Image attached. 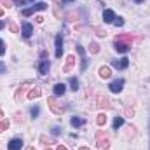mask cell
<instances>
[{
  "mask_svg": "<svg viewBox=\"0 0 150 150\" xmlns=\"http://www.w3.org/2000/svg\"><path fill=\"white\" fill-rule=\"evenodd\" d=\"M127 65H129V59L127 58H120L119 61H113V67L117 70H124V68H127Z\"/></svg>",
  "mask_w": 150,
  "mask_h": 150,
  "instance_id": "30bf717a",
  "label": "cell"
},
{
  "mask_svg": "<svg viewBox=\"0 0 150 150\" xmlns=\"http://www.w3.org/2000/svg\"><path fill=\"white\" fill-rule=\"evenodd\" d=\"M122 124H124V119H122V117H115V119H113V129L120 127Z\"/></svg>",
  "mask_w": 150,
  "mask_h": 150,
  "instance_id": "44dd1931",
  "label": "cell"
},
{
  "mask_svg": "<svg viewBox=\"0 0 150 150\" xmlns=\"http://www.w3.org/2000/svg\"><path fill=\"white\" fill-rule=\"evenodd\" d=\"M4 26H5V23H4V21H0V28H4Z\"/></svg>",
  "mask_w": 150,
  "mask_h": 150,
  "instance_id": "d590c367",
  "label": "cell"
},
{
  "mask_svg": "<svg viewBox=\"0 0 150 150\" xmlns=\"http://www.w3.org/2000/svg\"><path fill=\"white\" fill-rule=\"evenodd\" d=\"M4 72H5V65L0 61V74H4Z\"/></svg>",
  "mask_w": 150,
  "mask_h": 150,
  "instance_id": "836d02e7",
  "label": "cell"
},
{
  "mask_svg": "<svg viewBox=\"0 0 150 150\" xmlns=\"http://www.w3.org/2000/svg\"><path fill=\"white\" fill-rule=\"evenodd\" d=\"M65 91H67V86H65V84H56V86H54V94H56V96H63Z\"/></svg>",
  "mask_w": 150,
  "mask_h": 150,
  "instance_id": "9a60e30c",
  "label": "cell"
},
{
  "mask_svg": "<svg viewBox=\"0 0 150 150\" xmlns=\"http://www.w3.org/2000/svg\"><path fill=\"white\" fill-rule=\"evenodd\" d=\"M61 54H63V37L61 33H58L56 35V58H61Z\"/></svg>",
  "mask_w": 150,
  "mask_h": 150,
  "instance_id": "8992f818",
  "label": "cell"
},
{
  "mask_svg": "<svg viewBox=\"0 0 150 150\" xmlns=\"http://www.w3.org/2000/svg\"><path fill=\"white\" fill-rule=\"evenodd\" d=\"M70 122H72V126H74V127H80V126H84V124H86V120H84V119H80V117H72V120H70Z\"/></svg>",
  "mask_w": 150,
  "mask_h": 150,
  "instance_id": "ac0fdd59",
  "label": "cell"
},
{
  "mask_svg": "<svg viewBox=\"0 0 150 150\" xmlns=\"http://www.w3.org/2000/svg\"><path fill=\"white\" fill-rule=\"evenodd\" d=\"M70 86H72L74 91H77V89H79V80H77V79H70Z\"/></svg>",
  "mask_w": 150,
  "mask_h": 150,
  "instance_id": "d4e9b609",
  "label": "cell"
},
{
  "mask_svg": "<svg viewBox=\"0 0 150 150\" xmlns=\"http://www.w3.org/2000/svg\"><path fill=\"white\" fill-rule=\"evenodd\" d=\"M94 32H96L100 37H105V35H107V32H105V30H101V28H94Z\"/></svg>",
  "mask_w": 150,
  "mask_h": 150,
  "instance_id": "484cf974",
  "label": "cell"
},
{
  "mask_svg": "<svg viewBox=\"0 0 150 150\" xmlns=\"http://www.w3.org/2000/svg\"><path fill=\"white\" fill-rule=\"evenodd\" d=\"M96 143H98L100 149H103V150L110 149V142H108V138H107V134L103 131H98L96 133Z\"/></svg>",
  "mask_w": 150,
  "mask_h": 150,
  "instance_id": "7a4b0ae2",
  "label": "cell"
},
{
  "mask_svg": "<svg viewBox=\"0 0 150 150\" xmlns=\"http://www.w3.org/2000/svg\"><path fill=\"white\" fill-rule=\"evenodd\" d=\"M56 150H67V147H65V145H58V149Z\"/></svg>",
  "mask_w": 150,
  "mask_h": 150,
  "instance_id": "e575fe53",
  "label": "cell"
},
{
  "mask_svg": "<svg viewBox=\"0 0 150 150\" xmlns=\"http://www.w3.org/2000/svg\"><path fill=\"white\" fill-rule=\"evenodd\" d=\"M44 9H47V4L45 2H38V4H35L32 9H25V11H21V14L23 16H32L33 12H37V11H44Z\"/></svg>",
  "mask_w": 150,
  "mask_h": 150,
  "instance_id": "3957f363",
  "label": "cell"
},
{
  "mask_svg": "<svg viewBox=\"0 0 150 150\" xmlns=\"http://www.w3.org/2000/svg\"><path fill=\"white\" fill-rule=\"evenodd\" d=\"M63 2H75V0H63Z\"/></svg>",
  "mask_w": 150,
  "mask_h": 150,
  "instance_id": "b9f144b4",
  "label": "cell"
},
{
  "mask_svg": "<svg viewBox=\"0 0 150 150\" xmlns=\"http://www.w3.org/2000/svg\"><path fill=\"white\" fill-rule=\"evenodd\" d=\"M74 63H75V56H68V58H67V65L63 67V72H65V74H68V72L72 70Z\"/></svg>",
  "mask_w": 150,
  "mask_h": 150,
  "instance_id": "4fadbf2b",
  "label": "cell"
},
{
  "mask_svg": "<svg viewBox=\"0 0 150 150\" xmlns=\"http://www.w3.org/2000/svg\"><path fill=\"white\" fill-rule=\"evenodd\" d=\"M30 112H32V117H37L38 112H40V108H38V107H33V108H32Z\"/></svg>",
  "mask_w": 150,
  "mask_h": 150,
  "instance_id": "4316f807",
  "label": "cell"
},
{
  "mask_svg": "<svg viewBox=\"0 0 150 150\" xmlns=\"http://www.w3.org/2000/svg\"><path fill=\"white\" fill-rule=\"evenodd\" d=\"M2 117H4V113H2V110H0V119H2Z\"/></svg>",
  "mask_w": 150,
  "mask_h": 150,
  "instance_id": "60d3db41",
  "label": "cell"
},
{
  "mask_svg": "<svg viewBox=\"0 0 150 150\" xmlns=\"http://www.w3.org/2000/svg\"><path fill=\"white\" fill-rule=\"evenodd\" d=\"M25 89H26V87L23 86V87H19V89L16 91V100H21V96H23V93H25Z\"/></svg>",
  "mask_w": 150,
  "mask_h": 150,
  "instance_id": "cb8c5ba5",
  "label": "cell"
},
{
  "mask_svg": "<svg viewBox=\"0 0 150 150\" xmlns=\"http://www.w3.org/2000/svg\"><path fill=\"white\" fill-rule=\"evenodd\" d=\"M2 54H5V45H4V42L0 40V56H2Z\"/></svg>",
  "mask_w": 150,
  "mask_h": 150,
  "instance_id": "4dcf8cb0",
  "label": "cell"
},
{
  "mask_svg": "<svg viewBox=\"0 0 150 150\" xmlns=\"http://www.w3.org/2000/svg\"><path fill=\"white\" fill-rule=\"evenodd\" d=\"M133 113H134V110H133V108H129V107L126 108V115H127V117H131Z\"/></svg>",
  "mask_w": 150,
  "mask_h": 150,
  "instance_id": "1f68e13d",
  "label": "cell"
},
{
  "mask_svg": "<svg viewBox=\"0 0 150 150\" xmlns=\"http://www.w3.org/2000/svg\"><path fill=\"white\" fill-rule=\"evenodd\" d=\"M115 25L117 26H124V19L122 18H115Z\"/></svg>",
  "mask_w": 150,
  "mask_h": 150,
  "instance_id": "83f0119b",
  "label": "cell"
},
{
  "mask_svg": "<svg viewBox=\"0 0 150 150\" xmlns=\"http://www.w3.org/2000/svg\"><path fill=\"white\" fill-rule=\"evenodd\" d=\"M115 42H124V44H129V45H131L133 37H131V35H119V37H115Z\"/></svg>",
  "mask_w": 150,
  "mask_h": 150,
  "instance_id": "2e32d148",
  "label": "cell"
},
{
  "mask_svg": "<svg viewBox=\"0 0 150 150\" xmlns=\"http://www.w3.org/2000/svg\"><path fill=\"white\" fill-rule=\"evenodd\" d=\"M35 0H18V5H25V4H32Z\"/></svg>",
  "mask_w": 150,
  "mask_h": 150,
  "instance_id": "f546056e",
  "label": "cell"
},
{
  "mask_svg": "<svg viewBox=\"0 0 150 150\" xmlns=\"http://www.w3.org/2000/svg\"><path fill=\"white\" fill-rule=\"evenodd\" d=\"M149 129H150V127H149Z\"/></svg>",
  "mask_w": 150,
  "mask_h": 150,
  "instance_id": "ee69618b",
  "label": "cell"
},
{
  "mask_svg": "<svg viewBox=\"0 0 150 150\" xmlns=\"http://www.w3.org/2000/svg\"><path fill=\"white\" fill-rule=\"evenodd\" d=\"M79 150H89V149L87 147H82V149H79Z\"/></svg>",
  "mask_w": 150,
  "mask_h": 150,
  "instance_id": "74e56055",
  "label": "cell"
},
{
  "mask_svg": "<svg viewBox=\"0 0 150 150\" xmlns=\"http://www.w3.org/2000/svg\"><path fill=\"white\" fill-rule=\"evenodd\" d=\"M40 142H42L44 145H52V143H54V140H52V138H47V136H40Z\"/></svg>",
  "mask_w": 150,
  "mask_h": 150,
  "instance_id": "603a6c76",
  "label": "cell"
},
{
  "mask_svg": "<svg viewBox=\"0 0 150 150\" xmlns=\"http://www.w3.org/2000/svg\"><path fill=\"white\" fill-rule=\"evenodd\" d=\"M98 108L100 110H108L110 108V101L105 94H98Z\"/></svg>",
  "mask_w": 150,
  "mask_h": 150,
  "instance_id": "277c9868",
  "label": "cell"
},
{
  "mask_svg": "<svg viewBox=\"0 0 150 150\" xmlns=\"http://www.w3.org/2000/svg\"><path fill=\"white\" fill-rule=\"evenodd\" d=\"M89 51H91L93 54H98V52H100V45H98L96 42H91V45H89Z\"/></svg>",
  "mask_w": 150,
  "mask_h": 150,
  "instance_id": "ffe728a7",
  "label": "cell"
},
{
  "mask_svg": "<svg viewBox=\"0 0 150 150\" xmlns=\"http://www.w3.org/2000/svg\"><path fill=\"white\" fill-rule=\"evenodd\" d=\"M122 86H124V80L122 79H119V80H113V82H110V86H108V89L112 91V93H120L122 91Z\"/></svg>",
  "mask_w": 150,
  "mask_h": 150,
  "instance_id": "5b68a950",
  "label": "cell"
},
{
  "mask_svg": "<svg viewBox=\"0 0 150 150\" xmlns=\"http://www.w3.org/2000/svg\"><path fill=\"white\" fill-rule=\"evenodd\" d=\"M110 75H112V70H110L108 67H101V68H100V77H101V79H108Z\"/></svg>",
  "mask_w": 150,
  "mask_h": 150,
  "instance_id": "e0dca14e",
  "label": "cell"
},
{
  "mask_svg": "<svg viewBox=\"0 0 150 150\" xmlns=\"http://www.w3.org/2000/svg\"><path fill=\"white\" fill-rule=\"evenodd\" d=\"M21 147H23V142H21V138H14V140H11V142H9L7 150H19Z\"/></svg>",
  "mask_w": 150,
  "mask_h": 150,
  "instance_id": "ba28073f",
  "label": "cell"
},
{
  "mask_svg": "<svg viewBox=\"0 0 150 150\" xmlns=\"http://www.w3.org/2000/svg\"><path fill=\"white\" fill-rule=\"evenodd\" d=\"M42 96V89L40 87H33V89H30V93H28V98L30 100H35V98H40Z\"/></svg>",
  "mask_w": 150,
  "mask_h": 150,
  "instance_id": "5bb4252c",
  "label": "cell"
},
{
  "mask_svg": "<svg viewBox=\"0 0 150 150\" xmlns=\"http://www.w3.org/2000/svg\"><path fill=\"white\" fill-rule=\"evenodd\" d=\"M45 150H49V149H45Z\"/></svg>",
  "mask_w": 150,
  "mask_h": 150,
  "instance_id": "7bdbcfd3",
  "label": "cell"
},
{
  "mask_svg": "<svg viewBox=\"0 0 150 150\" xmlns=\"http://www.w3.org/2000/svg\"><path fill=\"white\" fill-rule=\"evenodd\" d=\"M26 150H35V149H33V147H28V149H26Z\"/></svg>",
  "mask_w": 150,
  "mask_h": 150,
  "instance_id": "f35d334b",
  "label": "cell"
},
{
  "mask_svg": "<svg viewBox=\"0 0 150 150\" xmlns=\"http://www.w3.org/2000/svg\"><path fill=\"white\" fill-rule=\"evenodd\" d=\"M49 68H51V63H49V59H42V61L38 63V72H40V75H47Z\"/></svg>",
  "mask_w": 150,
  "mask_h": 150,
  "instance_id": "52a82bcc",
  "label": "cell"
},
{
  "mask_svg": "<svg viewBox=\"0 0 150 150\" xmlns=\"http://www.w3.org/2000/svg\"><path fill=\"white\" fill-rule=\"evenodd\" d=\"M0 16H4V9L2 7H0Z\"/></svg>",
  "mask_w": 150,
  "mask_h": 150,
  "instance_id": "8d00e7d4",
  "label": "cell"
},
{
  "mask_svg": "<svg viewBox=\"0 0 150 150\" xmlns=\"http://www.w3.org/2000/svg\"><path fill=\"white\" fill-rule=\"evenodd\" d=\"M96 122H98L100 126H105V124H107V115H105V112H101L100 115H98V119H96Z\"/></svg>",
  "mask_w": 150,
  "mask_h": 150,
  "instance_id": "d6986e66",
  "label": "cell"
},
{
  "mask_svg": "<svg viewBox=\"0 0 150 150\" xmlns=\"http://www.w3.org/2000/svg\"><path fill=\"white\" fill-rule=\"evenodd\" d=\"M21 32H23V37H30V35L33 33V26H32L30 23H23V28H21Z\"/></svg>",
  "mask_w": 150,
  "mask_h": 150,
  "instance_id": "7c38bea8",
  "label": "cell"
},
{
  "mask_svg": "<svg viewBox=\"0 0 150 150\" xmlns=\"http://www.w3.org/2000/svg\"><path fill=\"white\" fill-rule=\"evenodd\" d=\"M113 47H115V51H117V52H122V54H124V52H127V51H129V47H131V45H129V44H124V42H113Z\"/></svg>",
  "mask_w": 150,
  "mask_h": 150,
  "instance_id": "9c48e42d",
  "label": "cell"
},
{
  "mask_svg": "<svg viewBox=\"0 0 150 150\" xmlns=\"http://www.w3.org/2000/svg\"><path fill=\"white\" fill-rule=\"evenodd\" d=\"M113 19H115L113 11L112 9H105V11H103V21H105V23H112Z\"/></svg>",
  "mask_w": 150,
  "mask_h": 150,
  "instance_id": "8fae6325",
  "label": "cell"
},
{
  "mask_svg": "<svg viewBox=\"0 0 150 150\" xmlns=\"http://www.w3.org/2000/svg\"><path fill=\"white\" fill-rule=\"evenodd\" d=\"M59 133H61V127L59 126H54L52 127V134H59Z\"/></svg>",
  "mask_w": 150,
  "mask_h": 150,
  "instance_id": "f1b7e54d",
  "label": "cell"
},
{
  "mask_svg": "<svg viewBox=\"0 0 150 150\" xmlns=\"http://www.w3.org/2000/svg\"><path fill=\"white\" fill-rule=\"evenodd\" d=\"M11 30H12V32H14V33H18V26H16V25H14V23H11Z\"/></svg>",
  "mask_w": 150,
  "mask_h": 150,
  "instance_id": "d6a6232c",
  "label": "cell"
},
{
  "mask_svg": "<svg viewBox=\"0 0 150 150\" xmlns=\"http://www.w3.org/2000/svg\"><path fill=\"white\" fill-rule=\"evenodd\" d=\"M47 105H49V108H51V112L56 113V115H61V113L67 110V107L65 105H61L54 96H51V98H47Z\"/></svg>",
  "mask_w": 150,
  "mask_h": 150,
  "instance_id": "6da1fadb",
  "label": "cell"
},
{
  "mask_svg": "<svg viewBox=\"0 0 150 150\" xmlns=\"http://www.w3.org/2000/svg\"><path fill=\"white\" fill-rule=\"evenodd\" d=\"M134 2H138V4H142V2H143V0H134Z\"/></svg>",
  "mask_w": 150,
  "mask_h": 150,
  "instance_id": "ab89813d",
  "label": "cell"
},
{
  "mask_svg": "<svg viewBox=\"0 0 150 150\" xmlns=\"http://www.w3.org/2000/svg\"><path fill=\"white\" fill-rule=\"evenodd\" d=\"M7 129H9V120H7V119L0 120V133H4V131H7Z\"/></svg>",
  "mask_w": 150,
  "mask_h": 150,
  "instance_id": "7402d4cb",
  "label": "cell"
}]
</instances>
